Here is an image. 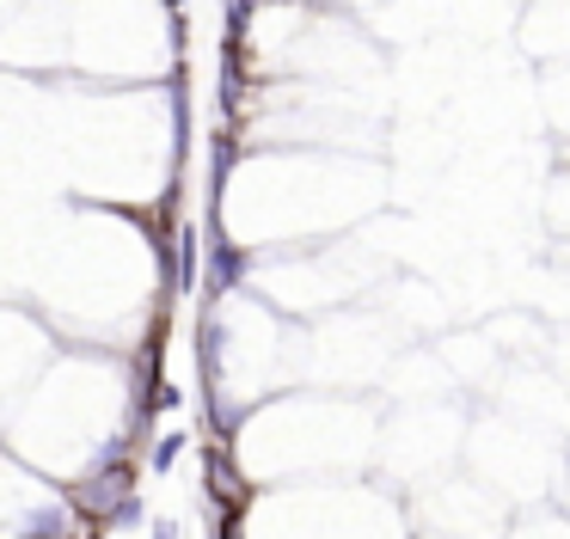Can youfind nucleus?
<instances>
[{
  "label": "nucleus",
  "instance_id": "obj_1",
  "mask_svg": "<svg viewBox=\"0 0 570 539\" xmlns=\"http://www.w3.org/2000/svg\"><path fill=\"white\" fill-rule=\"evenodd\" d=\"M246 270H252L246 246H234V239H209V277H203V289L227 294V289H239V282H246Z\"/></svg>",
  "mask_w": 570,
  "mask_h": 539
},
{
  "label": "nucleus",
  "instance_id": "obj_2",
  "mask_svg": "<svg viewBox=\"0 0 570 539\" xmlns=\"http://www.w3.org/2000/svg\"><path fill=\"white\" fill-rule=\"evenodd\" d=\"M185 442H190V435H159V442H154V460H147V466H154V473H173V466L185 460Z\"/></svg>",
  "mask_w": 570,
  "mask_h": 539
},
{
  "label": "nucleus",
  "instance_id": "obj_3",
  "mask_svg": "<svg viewBox=\"0 0 570 539\" xmlns=\"http://www.w3.org/2000/svg\"><path fill=\"white\" fill-rule=\"evenodd\" d=\"M178 246H185V263H178V282H197V227H185V234H178Z\"/></svg>",
  "mask_w": 570,
  "mask_h": 539
},
{
  "label": "nucleus",
  "instance_id": "obj_4",
  "mask_svg": "<svg viewBox=\"0 0 570 539\" xmlns=\"http://www.w3.org/2000/svg\"><path fill=\"white\" fill-rule=\"evenodd\" d=\"M105 521H111V527H135V521H142V497H135V490H129V497H123L117 509L105 515Z\"/></svg>",
  "mask_w": 570,
  "mask_h": 539
},
{
  "label": "nucleus",
  "instance_id": "obj_5",
  "mask_svg": "<svg viewBox=\"0 0 570 539\" xmlns=\"http://www.w3.org/2000/svg\"><path fill=\"white\" fill-rule=\"evenodd\" d=\"M234 159H239V142H234V135H221V142H215V178H227Z\"/></svg>",
  "mask_w": 570,
  "mask_h": 539
},
{
  "label": "nucleus",
  "instance_id": "obj_6",
  "mask_svg": "<svg viewBox=\"0 0 570 539\" xmlns=\"http://www.w3.org/2000/svg\"><path fill=\"white\" fill-rule=\"evenodd\" d=\"M154 539H178V521H173V515H159V521H154Z\"/></svg>",
  "mask_w": 570,
  "mask_h": 539
},
{
  "label": "nucleus",
  "instance_id": "obj_7",
  "mask_svg": "<svg viewBox=\"0 0 570 539\" xmlns=\"http://www.w3.org/2000/svg\"><path fill=\"white\" fill-rule=\"evenodd\" d=\"M166 7H178V0H166Z\"/></svg>",
  "mask_w": 570,
  "mask_h": 539
}]
</instances>
